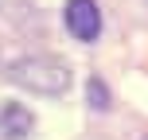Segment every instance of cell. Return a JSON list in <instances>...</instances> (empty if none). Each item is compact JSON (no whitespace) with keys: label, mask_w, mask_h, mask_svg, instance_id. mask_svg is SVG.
Wrapping results in <instances>:
<instances>
[{"label":"cell","mask_w":148,"mask_h":140,"mask_svg":"<svg viewBox=\"0 0 148 140\" xmlns=\"http://www.w3.org/2000/svg\"><path fill=\"white\" fill-rule=\"evenodd\" d=\"M12 78L20 82V86L35 89V94H62L66 82H70V74H66L62 62L35 55V59H20V62H16V66H12Z\"/></svg>","instance_id":"obj_1"},{"label":"cell","mask_w":148,"mask_h":140,"mask_svg":"<svg viewBox=\"0 0 148 140\" xmlns=\"http://www.w3.org/2000/svg\"><path fill=\"white\" fill-rule=\"evenodd\" d=\"M66 27L74 39L82 43H94L101 35V12H97L94 0H66Z\"/></svg>","instance_id":"obj_2"},{"label":"cell","mask_w":148,"mask_h":140,"mask_svg":"<svg viewBox=\"0 0 148 140\" xmlns=\"http://www.w3.org/2000/svg\"><path fill=\"white\" fill-rule=\"evenodd\" d=\"M31 125H35V117L27 113V105H20V101H4V105H0V136H4V140L27 136Z\"/></svg>","instance_id":"obj_3"},{"label":"cell","mask_w":148,"mask_h":140,"mask_svg":"<svg viewBox=\"0 0 148 140\" xmlns=\"http://www.w3.org/2000/svg\"><path fill=\"white\" fill-rule=\"evenodd\" d=\"M86 97H90V105H94V109H109V89H105V82H101V78H90Z\"/></svg>","instance_id":"obj_4"}]
</instances>
